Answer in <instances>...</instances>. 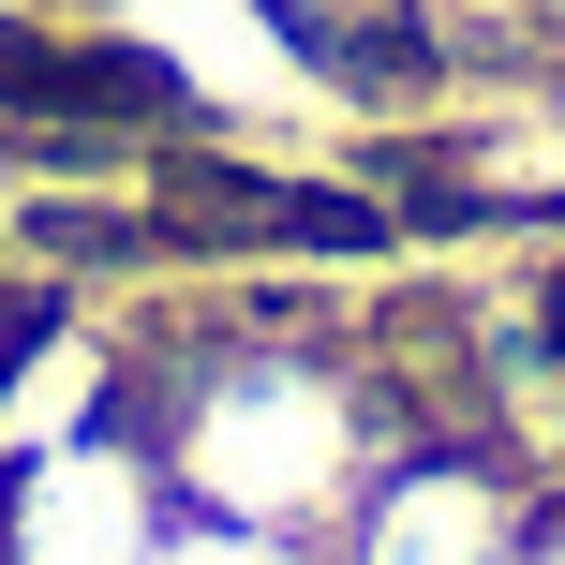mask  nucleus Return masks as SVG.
Masks as SVG:
<instances>
[{
    "label": "nucleus",
    "instance_id": "f257e3e1",
    "mask_svg": "<svg viewBox=\"0 0 565 565\" xmlns=\"http://www.w3.org/2000/svg\"><path fill=\"white\" fill-rule=\"evenodd\" d=\"M164 536H179V491L149 461L135 402L30 447V461H0V565H149Z\"/></svg>",
    "mask_w": 565,
    "mask_h": 565
},
{
    "label": "nucleus",
    "instance_id": "f03ea898",
    "mask_svg": "<svg viewBox=\"0 0 565 565\" xmlns=\"http://www.w3.org/2000/svg\"><path fill=\"white\" fill-rule=\"evenodd\" d=\"M536 536V491H521L507 447H477V431H402L387 461H372V491L342 507L328 565H521Z\"/></svg>",
    "mask_w": 565,
    "mask_h": 565
},
{
    "label": "nucleus",
    "instance_id": "7ed1b4c3",
    "mask_svg": "<svg viewBox=\"0 0 565 565\" xmlns=\"http://www.w3.org/2000/svg\"><path fill=\"white\" fill-rule=\"evenodd\" d=\"M149 565H328L312 536H254V521H179Z\"/></svg>",
    "mask_w": 565,
    "mask_h": 565
},
{
    "label": "nucleus",
    "instance_id": "20e7f679",
    "mask_svg": "<svg viewBox=\"0 0 565 565\" xmlns=\"http://www.w3.org/2000/svg\"><path fill=\"white\" fill-rule=\"evenodd\" d=\"M521 565H565V507H536V536H521Z\"/></svg>",
    "mask_w": 565,
    "mask_h": 565
}]
</instances>
